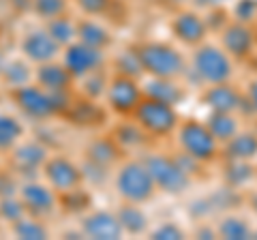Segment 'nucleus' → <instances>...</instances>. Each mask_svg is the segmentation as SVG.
Masks as SVG:
<instances>
[{"label":"nucleus","instance_id":"1","mask_svg":"<svg viewBox=\"0 0 257 240\" xmlns=\"http://www.w3.org/2000/svg\"><path fill=\"white\" fill-rule=\"evenodd\" d=\"M135 54L140 58L142 71L150 77H172L176 79L187 71L182 54L176 47L161 43V41H148L135 45Z\"/></svg>","mask_w":257,"mask_h":240},{"label":"nucleus","instance_id":"2","mask_svg":"<svg viewBox=\"0 0 257 240\" xmlns=\"http://www.w3.org/2000/svg\"><path fill=\"white\" fill-rule=\"evenodd\" d=\"M13 101L26 116L35 120L52 118L58 111H67L71 103L67 101V90L64 92H47L41 86L24 84L13 88Z\"/></svg>","mask_w":257,"mask_h":240},{"label":"nucleus","instance_id":"3","mask_svg":"<svg viewBox=\"0 0 257 240\" xmlns=\"http://www.w3.org/2000/svg\"><path fill=\"white\" fill-rule=\"evenodd\" d=\"M135 123L138 127H142L144 133L155 135V138H167L172 135L180 125L178 111L174 105H167L163 101L144 97L140 101V105L133 111Z\"/></svg>","mask_w":257,"mask_h":240},{"label":"nucleus","instance_id":"4","mask_svg":"<svg viewBox=\"0 0 257 240\" xmlns=\"http://www.w3.org/2000/svg\"><path fill=\"white\" fill-rule=\"evenodd\" d=\"M116 191L126 202L144 204L152 199L157 191V185L152 180L148 167L140 161H128L116 174Z\"/></svg>","mask_w":257,"mask_h":240},{"label":"nucleus","instance_id":"5","mask_svg":"<svg viewBox=\"0 0 257 240\" xmlns=\"http://www.w3.org/2000/svg\"><path fill=\"white\" fill-rule=\"evenodd\" d=\"M178 142L184 153L199 163L212 161L219 153V142L208 131V127L197 120H184L178 125Z\"/></svg>","mask_w":257,"mask_h":240},{"label":"nucleus","instance_id":"6","mask_svg":"<svg viewBox=\"0 0 257 240\" xmlns=\"http://www.w3.org/2000/svg\"><path fill=\"white\" fill-rule=\"evenodd\" d=\"M193 69L204 79L206 84H223L229 82L234 67L231 58L225 50H219L214 45H202L193 56Z\"/></svg>","mask_w":257,"mask_h":240},{"label":"nucleus","instance_id":"7","mask_svg":"<svg viewBox=\"0 0 257 240\" xmlns=\"http://www.w3.org/2000/svg\"><path fill=\"white\" fill-rule=\"evenodd\" d=\"M148 172L152 176V180H155L157 189L165 191V193H182L184 189L189 187V176L184 174L178 165H176L174 159L170 157H163V155H152L146 159Z\"/></svg>","mask_w":257,"mask_h":240},{"label":"nucleus","instance_id":"8","mask_svg":"<svg viewBox=\"0 0 257 240\" xmlns=\"http://www.w3.org/2000/svg\"><path fill=\"white\" fill-rule=\"evenodd\" d=\"M107 103L109 107L120 116L133 114L135 107L140 105V101L144 99V90L133 77L128 75H116L107 86Z\"/></svg>","mask_w":257,"mask_h":240},{"label":"nucleus","instance_id":"9","mask_svg":"<svg viewBox=\"0 0 257 240\" xmlns=\"http://www.w3.org/2000/svg\"><path fill=\"white\" fill-rule=\"evenodd\" d=\"M43 176H45L47 185H50L54 191H58V193H67V191L77 189L84 180V172L79 170L73 161H69L67 157L45 159Z\"/></svg>","mask_w":257,"mask_h":240},{"label":"nucleus","instance_id":"10","mask_svg":"<svg viewBox=\"0 0 257 240\" xmlns=\"http://www.w3.org/2000/svg\"><path fill=\"white\" fill-rule=\"evenodd\" d=\"M62 65L69 69L73 77H86L88 73L99 71L103 65V52L94 50V47L86 45L82 41H73L64 50V60Z\"/></svg>","mask_w":257,"mask_h":240},{"label":"nucleus","instance_id":"11","mask_svg":"<svg viewBox=\"0 0 257 240\" xmlns=\"http://www.w3.org/2000/svg\"><path fill=\"white\" fill-rule=\"evenodd\" d=\"M58 52H60V45L50 37L47 30H32L30 35L22 39V54L30 62H37V65L54 60Z\"/></svg>","mask_w":257,"mask_h":240},{"label":"nucleus","instance_id":"12","mask_svg":"<svg viewBox=\"0 0 257 240\" xmlns=\"http://www.w3.org/2000/svg\"><path fill=\"white\" fill-rule=\"evenodd\" d=\"M172 33L184 45H202V41L208 35L206 22L199 18L195 11H180L172 20Z\"/></svg>","mask_w":257,"mask_h":240},{"label":"nucleus","instance_id":"13","mask_svg":"<svg viewBox=\"0 0 257 240\" xmlns=\"http://www.w3.org/2000/svg\"><path fill=\"white\" fill-rule=\"evenodd\" d=\"M82 231L84 236L96 238V240H118L124 234L118 217L107 210H96L92 214H88L82 221Z\"/></svg>","mask_w":257,"mask_h":240},{"label":"nucleus","instance_id":"14","mask_svg":"<svg viewBox=\"0 0 257 240\" xmlns=\"http://www.w3.org/2000/svg\"><path fill=\"white\" fill-rule=\"evenodd\" d=\"M253 43H255V39L246 24L236 22V24H227L223 28V47L231 58L244 60L253 52Z\"/></svg>","mask_w":257,"mask_h":240},{"label":"nucleus","instance_id":"15","mask_svg":"<svg viewBox=\"0 0 257 240\" xmlns=\"http://www.w3.org/2000/svg\"><path fill=\"white\" fill-rule=\"evenodd\" d=\"M20 199L26 206V210L37 212V214L52 212L56 206L54 189L50 185H41V182H26L20 189Z\"/></svg>","mask_w":257,"mask_h":240},{"label":"nucleus","instance_id":"16","mask_svg":"<svg viewBox=\"0 0 257 240\" xmlns=\"http://www.w3.org/2000/svg\"><path fill=\"white\" fill-rule=\"evenodd\" d=\"M35 77H37V84L45 88L47 92H64V90H69L71 82H73V75L69 73V69L54 60L43 62L37 69Z\"/></svg>","mask_w":257,"mask_h":240},{"label":"nucleus","instance_id":"17","mask_svg":"<svg viewBox=\"0 0 257 240\" xmlns=\"http://www.w3.org/2000/svg\"><path fill=\"white\" fill-rule=\"evenodd\" d=\"M144 97H150V99H157V101H163L167 105H178V103H184L187 99V90L176 84L172 77H152L150 82L144 88Z\"/></svg>","mask_w":257,"mask_h":240},{"label":"nucleus","instance_id":"18","mask_svg":"<svg viewBox=\"0 0 257 240\" xmlns=\"http://www.w3.org/2000/svg\"><path fill=\"white\" fill-rule=\"evenodd\" d=\"M204 103L212 111H236L242 99H240L236 88L223 82V84H210V88L204 92Z\"/></svg>","mask_w":257,"mask_h":240},{"label":"nucleus","instance_id":"19","mask_svg":"<svg viewBox=\"0 0 257 240\" xmlns=\"http://www.w3.org/2000/svg\"><path fill=\"white\" fill-rule=\"evenodd\" d=\"M75 30H77V39L82 43H86V45H90V47H94V50H105V47L111 43V35L107 33L103 26H99L96 22H92V20H82V22H77L75 24Z\"/></svg>","mask_w":257,"mask_h":240},{"label":"nucleus","instance_id":"20","mask_svg":"<svg viewBox=\"0 0 257 240\" xmlns=\"http://www.w3.org/2000/svg\"><path fill=\"white\" fill-rule=\"evenodd\" d=\"M116 217L120 221V225H122V229L128 231L131 236H142L148 227V214L133 202H128L126 206L120 208Z\"/></svg>","mask_w":257,"mask_h":240},{"label":"nucleus","instance_id":"21","mask_svg":"<svg viewBox=\"0 0 257 240\" xmlns=\"http://www.w3.org/2000/svg\"><path fill=\"white\" fill-rule=\"evenodd\" d=\"M206 127L214 135L216 142H227L238 133V120L231 111H212Z\"/></svg>","mask_w":257,"mask_h":240},{"label":"nucleus","instance_id":"22","mask_svg":"<svg viewBox=\"0 0 257 240\" xmlns=\"http://www.w3.org/2000/svg\"><path fill=\"white\" fill-rule=\"evenodd\" d=\"M227 144V157L234 161H248L257 155V135L255 133H236Z\"/></svg>","mask_w":257,"mask_h":240},{"label":"nucleus","instance_id":"23","mask_svg":"<svg viewBox=\"0 0 257 240\" xmlns=\"http://www.w3.org/2000/svg\"><path fill=\"white\" fill-rule=\"evenodd\" d=\"M118 157H120V148H118L116 140H111V138L94 140L90 146H88V159H90V163H96L101 167L116 163Z\"/></svg>","mask_w":257,"mask_h":240},{"label":"nucleus","instance_id":"24","mask_svg":"<svg viewBox=\"0 0 257 240\" xmlns=\"http://www.w3.org/2000/svg\"><path fill=\"white\" fill-rule=\"evenodd\" d=\"M13 159H15V165L20 170H37L45 163V148L41 144H35V142H28L20 146L18 150L13 153Z\"/></svg>","mask_w":257,"mask_h":240},{"label":"nucleus","instance_id":"25","mask_svg":"<svg viewBox=\"0 0 257 240\" xmlns=\"http://www.w3.org/2000/svg\"><path fill=\"white\" fill-rule=\"evenodd\" d=\"M67 116L73 120V123L82 125V127H92L94 123H99L103 118V114L99 111V107L94 105V101H79V103H71L67 107Z\"/></svg>","mask_w":257,"mask_h":240},{"label":"nucleus","instance_id":"26","mask_svg":"<svg viewBox=\"0 0 257 240\" xmlns=\"http://www.w3.org/2000/svg\"><path fill=\"white\" fill-rule=\"evenodd\" d=\"M24 135V125L15 116L0 114V150H11Z\"/></svg>","mask_w":257,"mask_h":240},{"label":"nucleus","instance_id":"27","mask_svg":"<svg viewBox=\"0 0 257 240\" xmlns=\"http://www.w3.org/2000/svg\"><path fill=\"white\" fill-rule=\"evenodd\" d=\"M47 33H50V37H52L60 47H62V45L67 47L69 43L75 41L77 30H75V24L71 22L69 18H64V15H58V18L50 20V24H47Z\"/></svg>","mask_w":257,"mask_h":240},{"label":"nucleus","instance_id":"28","mask_svg":"<svg viewBox=\"0 0 257 240\" xmlns=\"http://www.w3.org/2000/svg\"><path fill=\"white\" fill-rule=\"evenodd\" d=\"M219 236L227 240H244L251 238V227L238 217H225L219 225Z\"/></svg>","mask_w":257,"mask_h":240},{"label":"nucleus","instance_id":"29","mask_svg":"<svg viewBox=\"0 0 257 240\" xmlns=\"http://www.w3.org/2000/svg\"><path fill=\"white\" fill-rule=\"evenodd\" d=\"M13 234L18 238L39 240V238H47V229L43 227V223H39L35 219H28L26 214H24L22 219L13 221Z\"/></svg>","mask_w":257,"mask_h":240},{"label":"nucleus","instance_id":"30","mask_svg":"<svg viewBox=\"0 0 257 240\" xmlns=\"http://www.w3.org/2000/svg\"><path fill=\"white\" fill-rule=\"evenodd\" d=\"M30 7L41 20L50 22L54 18H58V15H64V11H67V0H32Z\"/></svg>","mask_w":257,"mask_h":240},{"label":"nucleus","instance_id":"31","mask_svg":"<svg viewBox=\"0 0 257 240\" xmlns=\"http://www.w3.org/2000/svg\"><path fill=\"white\" fill-rule=\"evenodd\" d=\"M116 67H118V73L120 75H128L133 79H138L144 71H142V65H140V58L138 54H135V47H131V50H126L118 56L116 60Z\"/></svg>","mask_w":257,"mask_h":240},{"label":"nucleus","instance_id":"32","mask_svg":"<svg viewBox=\"0 0 257 240\" xmlns=\"http://www.w3.org/2000/svg\"><path fill=\"white\" fill-rule=\"evenodd\" d=\"M3 75H5V82H7V84H11L13 88H18V86L28 84V75H30V73H28L26 62L13 60V62H9V65L5 67Z\"/></svg>","mask_w":257,"mask_h":240},{"label":"nucleus","instance_id":"33","mask_svg":"<svg viewBox=\"0 0 257 240\" xmlns=\"http://www.w3.org/2000/svg\"><path fill=\"white\" fill-rule=\"evenodd\" d=\"M251 176H253L251 165H248L246 161H236L227 172V182L231 187H242L244 182L251 180Z\"/></svg>","mask_w":257,"mask_h":240},{"label":"nucleus","instance_id":"34","mask_svg":"<svg viewBox=\"0 0 257 240\" xmlns=\"http://www.w3.org/2000/svg\"><path fill=\"white\" fill-rule=\"evenodd\" d=\"M24 214H26V206L22 204V199H9V197H5L3 202H0V217H3L5 221H18L22 219Z\"/></svg>","mask_w":257,"mask_h":240},{"label":"nucleus","instance_id":"35","mask_svg":"<svg viewBox=\"0 0 257 240\" xmlns=\"http://www.w3.org/2000/svg\"><path fill=\"white\" fill-rule=\"evenodd\" d=\"M75 3L86 15H105L111 9L114 0H75Z\"/></svg>","mask_w":257,"mask_h":240},{"label":"nucleus","instance_id":"36","mask_svg":"<svg viewBox=\"0 0 257 240\" xmlns=\"http://www.w3.org/2000/svg\"><path fill=\"white\" fill-rule=\"evenodd\" d=\"M150 238H155V240H182L184 229L180 225H176V223H163V225H159L155 231H152Z\"/></svg>","mask_w":257,"mask_h":240},{"label":"nucleus","instance_id":"37","mask_svg":"<svg viewBox=\"0 0 257 240\" xmlns=\"http://www.w3.org/2000/svg\"><path fill=\"white\" fill-rule=\"evenodd\" d=\"M234 15L238 22H251L255 15H257V0H238L234 5Z\"/></svg>","mask_w":257,"mask_h":240},{"label":"nucleus","instance_id":"38","mask_svg":"<svg viewBox=\"0 0 257 240\" xmlns=\"http://www.w3.org/2000/svg\"><path fill=\"white\" fill-rule=\"evenodd\" d=\"M116 142H128V146H133V144H140L144 142V129L140 127H128V125H122L120 129L116 131Z\"/></svg>","mask_w":257,"mask_h":240},{"label":"nucleus","instance_id":"39","mask_svg":"<svg viewBox=\"0 0 257 240\" xmlns=\"http://www.w3.org/2000/svg\"><path fill=\"white\" fill-rule=\"evenodd\" d=\"M248 99H251V105L257 109V79L251 82V86H248Z\"/></svg>","mask_w":257,"mask_h":240},{"label":"nucleus","instance_id":"40","mask_svg":"<svg viewBox=\"0 0 257 240\" xmlns=\"http://www.w3.org/2000/svg\"><path fill=\"white\" fill-rule=\"evenodd\" d=\"M199 5H216V3H221V0H197Z\"/></svg>","mask_w":257,"mask_h":240},{"label":"nucleus","instance_id":"41","mask_svg":"<svg viewBox=\"0 0 257 240\" xmlns=\"http://www.w3.org/2000/svg\"><path fill=\"white\" fill-rule=\"evenodd\" d=\"M197 234H199V236H214V234H212V231H210V229H199V231H197Z\"/></svg>","mask_w":257,"mask_h":240},{"label":"nucleus","instance_id":"42","mask_svg":"<svg viewBox=\"0 0 257 240\" xmlns=\"http://www.w3.org/2000/svg\"><path fill=\"white\" fill-rule=\"evenodd\" d=\"M251 206H253V208H255V212H257V195H255V197H253V199H251Z\"/></svg>","mask_w":257,"mask_h":240}]
</instances>
